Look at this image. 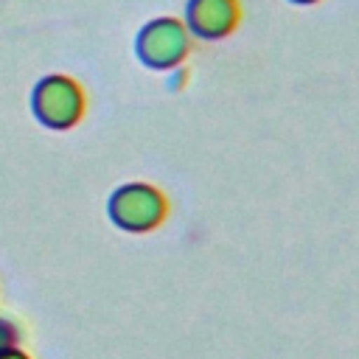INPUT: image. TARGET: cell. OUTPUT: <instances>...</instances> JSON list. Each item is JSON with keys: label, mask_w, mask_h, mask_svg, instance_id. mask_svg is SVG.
<instances>
[{"label": "cell", "mask_w": 359, "mask_h": 359, "mask_svg": "<svg viewBox=\"0 0 359 359\" xmlns=\"http://www.w3.org/2000/svg\"><path fill=\"white\" fill-rule=\"evenodd\" d=\"M168 213H171L168 194L160 185L146 182V180L123 182L107 199V216H109V222L118 230L135 233V236L154 233L157 227L165 224Z\"/></svg>", "instance_id": "1"}, {"label": "cell", "mask_w": 359, "mask_h": 359, "mask_svg": "<svg viewBox=\"0 0 359 359\" xmlns=\"http://www.w3.org/2000/svg\"><path fill=\"white\" fill-rule=\"evenodd\" d=\"M191 50H194V36L188 34L185 22L171 14L151 17L135 34V56L149 70L168 73L174 67H182Z\"/></svg>", "instance_id": "2"}, {"label": "cell", "mask_w": 359, "mask_h": 359, "mask_svg": "<svg viewBox=\"0 0 359 359\" xmlns=\"http://www.w3.org/2000/svg\"><path fill=\"white\" fill-rule=\"evenodd\" d=\"M84 87L73 76L50 73L42 76L31 90V112L45 129L67 132L84 118Z\"/></svg>", "instance_id": "3"}, {"label": "cell", "mask_w": 359, "mask_h": 359, "mask_svg": "<svg viewBox=\"0 0 359 359\" xmlns=\"http://www.w3.org/2000/svg\"><path fill=\"white\" fill-rule=\"evenodd\" d=\"M244 20L241 0H185L182 22L199 42H222L238 31Z\"/></svg>", "instance_id": "4"}, {"label": "cell", "mask_w": 359, "mask_h": 359, "mask_svg": "<svg viewBox=\"0 0 359 359\" xmlns=\"http://www.w3.org/2000/svg\"><path fill=\"white\" fill-rule=\"evenodd\" d=\"M17 342H20V328L8 317H0V351L14 348Z\"/></svg>", "instance_id": "5"}, {"label": "cell", "mask_w": 359, "mask_h": 359, "mask_svg": "<svg viewBox=\"0 0 359 359\" xmlns=\"http://www.w3.org/2000/svg\"><path fill=\"white\" fill-rule=\"evenodd\" d=\"M0 359H31V356L14 345V348H6V351H0Z\"/></svg>", "instance_id": "6"}, {"label": "cell", "mask_w": 359, "mask_h": 359, "mask_svg": "<svg viewBox=\"0 0 359 359\" xmlns=\"http://www.w3.org/2000/svg\"><path fill=\"white\" fill-rule=\"evenodd\" d=\"M286 3H292V6H317L323 0H286Z\"/></svg>", "instance_id": "7"}]
</instances>
